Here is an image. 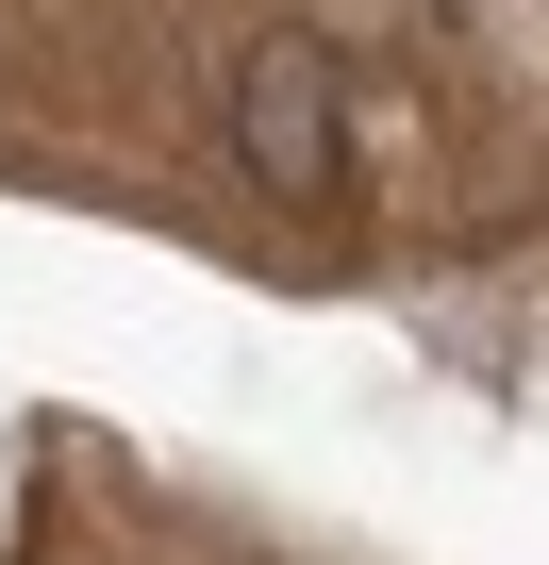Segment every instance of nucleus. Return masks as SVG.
Here are the masks:
<instances>
[{
  "instance_id": "nucleus-1",
  "label": "nucleus",
  "mask_w": 549,
  "mask_h": 565,
  "mask_svg": "<svg viewBox=\"0 0 549 565\" xmlns=\"http://www.w3.org/2000/svg\"><path fill=\"white\" fill-rule=\"evenodd\" d=\"M334 150H350L334 51H317V34H250V67H233V167H250L266 200H334Z\"/></svg>"
}]
</instances>
